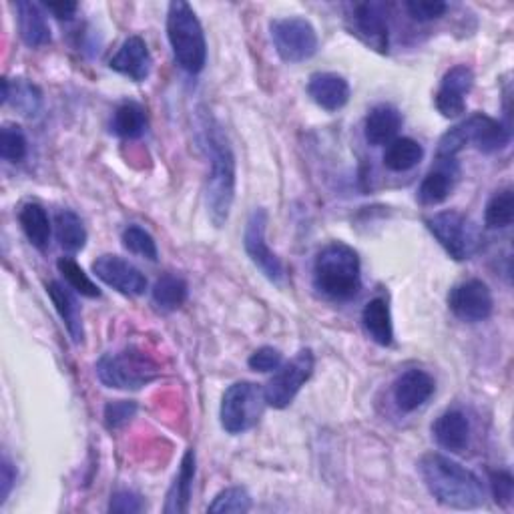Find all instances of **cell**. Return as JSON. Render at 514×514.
<instances>
[{
  "mask_svg": "<svg viewBox=\"0 0 514 514\" xmlns=\"http://www.w3.org/2000/svg\"><path fill=\"white\" fill-rule=\"evenodd\" d=\"M137 414V404L131 400H113L105 406V426L109 430H119L129 424Z\"/></svg>",
  "mask_w": 514,
  "mask_h": 514,
  "instance_id": "obj_38",
  "label": "cell"
},
{
  "mask_svg": "<svg viewBox=\"0 0 514 514\" xmlns=\"http://www.w3.org/2000/svg\"><path fill=\"white\" fill-rule=\"evenodd\" d=\"M434 378L418 368L406 370L394 384V400L402 412H414L422 408L434 394Z\"/></svg>",
  "mask_w": 514,
  "mask_h": 514,
  "instance_id": "obj_17",
  "label": "cell"
},
{
  "mask_svg": "<svg viewBox=\"0 0 514 514\" xmlns=\"http://www.w3.org/2000/svg\"><path fill=\"white\" fill-rule=\"evenodd\" d=\"M57 268L73 292L85 298H101V290L97 288V284L85 274V270L73 260V257H61L57 262Z\"/></svg>",
  "mask_w": 514,
  "mask_h": 514,
  "instance_id": "obj_33",
  "label": "cell"
},
{
  "mask_svg": "<svg viewBox=\"0 0 514 514\" xmlns=\"http://www.w3.org/2000/svg\"><path fill=\"white\" fill-rule=\"evenodd\" d=\"M121 241H123V247L127 251H131L135 255H141L149 262L157 260V243L147 229H143L139 225H129V227H125V231L121 235Z\"/></svg>",
  "mask_w": 514,
  "mask_h": 514,
  "instance_id": "obj_34",
  "label": "cell"
},
{
  "mask_svg": "<svg viewBox=\"0 0 514 514\" xmlns=\"http://www.w3.org/2000/svg\"><path fill=\"white\" fill-rule=\"evenodd\" d=\"M404 7L408 15L418 23L436 21L448 11V5L442 3V0H408Z\"/></svg>",
  "mask_w": 514,
  "mask_h": 514,
  "instance_id": "obj_37",
  "label": "cell"
},
{
  "mask_svg": "<svg viewBox=\"0 0 514 514\" xmlns=\"http://www.w3.org/2000/svg\"><path fill=\"white\" fill-rule=\"evenodd\" d=\"M490 488L496 504L508 506L514 494V478L508 470H494L490 472Z\"/></svg>",
  "mask_w": 514,
  "mask_h": 514,
  "instance_id": "obj_40",
  "label": "cell"
},
{
  "mask_svg": "<svg viewBox=\"0 0 514 514\" xmlns=\"http://www.w3.org/2000/svg\"><path fill=\"white\" fill-rule=\"evenodd\" d=\"M426 227L456 262L470 260L480 245L476 225L470 221V217H466L460 211L448 209L434 213L426 219Z\"/></svg>",
  "mask_w": 514,
  "mask_h": 514,
  "instance_id": "obj_8",
  "label": "cell"
},
{
  "mask_svg": "<svg viewBox=\"0 0 514 514\" xmlns=\"http://www.w3.org/2000/svg\"><path fill=\"white\" fill-rule=\"evenodd\" d=\"M55 233H57L59 245L67 253H79L81 249H85L87 239H89V233L85 229L83 219L71 209H63V211L57 213Z\"/></svg>",
  "mask_w": 514,
  "mask_h": 514,
  "instance_id": "obj_29",
  "label": "cell"
},
{
  "mask_svg": "<svg viewBox=\"0 0 514 514\" xmlns=\"http://www.w3.org/2000/svg\"><path fill=\"white\" fill-rule=\"evenodd\" d=\"M151 296H153V304L161 312H175L187 302L189 286L181 276L165 274L155 282Z\"/></svg>",
  "mask_w": 514,
  "mask_h": 514,
  "instance_id": "obj_30",
  "label": "cell"
},
{
  "mask_svg": "<svg viewBox=\"0 0 514 514\" xmlns=\"http://www.w3.org/2000/svg\"><path fill=\"white\" fill-rule=\"evenodd\" d=\"M424 157V147L410 137H396L384 151V167L394 173L414 169Z\"/></svg>",
  "mask_w": 514,
  "mask_h": 514,
  "instance_id": "obj_28",
  "label": "cell"
},
{
  "mask_svg": "<svg viewBox=\"0 0 514 514\" xmlns=\"http://www.w3.org/2000/svg\"><path fill=\"white\" fill-rule=\"evenodd\" d=\"M266 406V392L260 384L235 382L221 398V426L227 434H243L262 420Z\"/></svg>",
  "mask_w": 514,
  "mask_h": 514,
  "instance_id": "obj_7",
  "label": "cell"
},
{
  "mask_svg": "<svg viewBox=\"0 0 514 514\" xmlns=\"http://www.w3.org/2000/svg\"><path fill=\"white\" fill-rule=\"evenodd\" d=\"M197 121L201 143L209 159V175L205 185L207 211L211 221L221 227L229 219L235 199V155L223 127L209 111H201Z\"/></svg>",
  "mask_w": 514,
  "mask_h": 514,
  "instance_id": "obj_1",
  "label": "cell"
},
{
  "mask_svg": "<svg viewBox=\"0 0 514 514\" xmlns=\"http://www.w3.org/2000/svg\"><path fill=\"white\" fill-rule=\"evenodd\" d=\"M514 221V191L504 187L496 191L484 209V223L488 229H504Z\"/></svg>",
  "mask_w": 514,
  "mask_h": 514,
  "instance_id": "obj_32",
  "label": "cell"
},
{
  "mask_svg": "<svg viewBox=\"0 0 514 514\" xmlns=\"http://www.w3.org/2000/svg\"><path fill=\"white\" fill-rule=\"evenodd\" d=\"M314 286L322 296L334 302L356 298L362 288V264L358 251L344 241L324 245L314 262Z\"/></svg>",
  "mask_w": 514,
  "mask_h": 514,
  "instance_id": "obj_3",
  "label": "cell"
},
{
  "mask_svg": "<svg viewBox=\"0 0 514 514\" xmlns=\"http://www.w3.org/2000/svg\"><path fill=\"white\" fill-rule=\"evenodd\" d=\"M193 480H195V452L187 450L181 460L179 474L175 476L173 486L167 494V502H165L167 514H183L189 510Z\"/></svg>",
  "mask_w": 514,
  "mask_h": 514,
  "instance_id": "obj_25",
  "label": "cell"
},
{
  "mask_svg": "<svg viewBox=\"0 0 514 514\" xmlns=\"http://www.w3.org/2000/svg\"><path fill=\"white\" fill-rule=\"evenodd\" d=\"M270 35L276 53L284 63H304L318 53V33L302 17H286L270 23Z\"/></svg>",
  "mask_w": 514,
  "mask_h": 514,
  "instance_id": "obj_9",
  "label": "cell"
},
{
  "mask_svg": "<svg viewBox=\"0 0 514 514\" xmlns=\"http://www.w3.org/2000/svg\"><path fill=\"white\" fill-rule=\"evenodd\" d=\"M17 9V23H19V33L21 39L27 47L31 49H41L51 43V27L47 23V17L43 15V9L35 3H21L15 5Z\"/></svg>",
  "mask_w": 514,
  "mask_h": 514,
  "instance_id": "obj_21",
  "label": "cell"
},
{
  "mask_svg": "<svg viewBox=\"0 0 514 514\" xmlns=\"http://www.w3.org/2000/svg\"><path fill=\"white\" fill-rule=\"evenodd\" d=\"M95 370L99 380L115 390H141L159 376L157 362L133 346L101 356Z\"/></svg>",
  "mask_w": 514,
  "mask_h": 514,
  "instance_id": "obj_6",
  "label": "cell"
},
{
  "mask_svg": "<svg viewBox=\"0 0 514 514\" xmlns=\"http://www.w3.org/2000/svg\"><path fill=\"white\" fill-rule=\"evenodd\" d=\"M109 67L115 73L131 79L135 83H141L151 75L153 57L149 53L147 43L141 37H129L121 45L117 55L109 61Z\"/></svg>",
  "mask_w": 514,
  "mask_h": 514,
  "instance_id": "obj_16",
  "label": "cell"
},
{
  "mask_svg": "<svg viewBox=\"0 0 514 514\" xmlns=\"http://www.w3.org/2000/svg\"><path fill=\"white\" fill-rule=\"evenodd\" d=\"M45 9L49 13H53L59 21H71L77 15L79 5L77 3H59V5L53 3V5H45Z\"/></svg>",
  "mask_w": 514,
  "mask_h": 514,
  "instance_id": "obj_43",
  "label": "cell"
},
{
  "mask_svg": "<svg viewBox=\"0 0 514 514\" xmlns=\"http://www.w3.org/2000/svg\"><path fill=\"white\" fill-rule=\"evenodd\" d=\"M362 326L366 334L378 344V346H392L394 342V324H392V312L386 298L378 296L370 300L362 312Z\"/></svg>",
  "mask_w": 514,
  "mask_h": 514,
  "instance_id": "obj_24",
  "label": "cell"
},
{
  "mask_svg": "<svg viewBox=\"0 0 514 514\" xmlns=\"http://www.w3.org/2000/svg\"><path fill=\"white\" fill-rule=\"evenodd\" d=\"M418 472L428 492L444 506L472 510L484 504L486 494L480 478L444 454H424L418 462Z\"/></svg>",
  "mask_w": 514,
  "mask_h": 514,
  "instance_id": "obj_2",
  "label": "cell"
},
{
  "mask_svg": "<svg viewBox=\"0 0 514 514\" xmlns=\"http://www.w3.org/2000/svg\"><path fill=\"white\" fill-rule=\"evenodd\" d=\"M15 482H17V470H15L13 462L5 456L3 466H0V486H3V498H0V502H7Z\"/></svg>",
  "mask_w": 514,
  "mask_h": 514,
  "instance_id": "obj_42",
  "label": "cell"
},
{
  "mask_svg": "<svg viewBox=\"0 0 514 514\" xmlns=\"http://www.w3.org/2000/svg\"><path fill=\"white\" fill-rule=\"evenodd\" d=\"M47 292H49V298L53 300V306L59 312L69 336L73 338L75 344H81L85 338V332H83L81 306H79L75 294L71 292V288H65L59 282H51L47 286Z\"/></svg>",
  "mask_w": 514,
  "mask_h": 514,
  "instance_id": "obj_23",
  "label": "cell"
},
{
  "mask_svg": "<svg viewBox=\"0 0 514 514\" xmlns=\"http://www.w3.org/2000/svg\"><path fill=\"white\" fill-rule=\"evenodd\" d=\"M93 274L123 296H141L147 290V278L121 255L105 253L97 257L93 262Z\"/></svg>",
  "mask_w": 514,
  "mask_h": 514,
  "instance_id": "obj_14",
  "label": "cell"
},
{
  "mask_svg": "<svg viewBox=\"0 0 514 514\" xmlns=\"http://www.w3.org/2000/svg\"><path fill=\"white\" fill-rule=\"evenodd\" d=\"M284 364V356L280 350L272 348V346H264L260 350H255L249 360H247V366L253 370V372H262V374H268V372H276L280 366Z\"/></svg>",
  "mask_w": 514,
  "mask_h": 514,
  "instance_id": "obj_39",
  "label": "cell"
},
{
  "mask_svg": "<svg viewBox=\"0 0 514 514\" xmlns=\"http://www.w3.org/2000/svg\"><path fill=\"white\" fill-rule=\"evenodd\" d=\"M19 223L27 235V239L37 247V249H47L51 241V219L47 209L41 203H25L19 211Z\"/></svg>",
  "mask_w": 514,
  "mask_h": 514,
  "instance_id": "obj_26",
  "label": "cell"
},
{
  "mask_svg": "<svg viewBox=\"0 0 514 514\" xmlns=\"http://www.w3.org/2000/svg\"><path fill=\"white\" fill-rule=\"evenodd\" d=\"M251 510V496L241 486H229L221 490L213 502L207 506V512H247Z\"/></svg>",
  "mask_w": 514,
  "mask_h": 514,
  "instance_id": "obj_36",
  "label": "cell"
},
{
  "mask_svg": "<svg viewBox=\"0 0 514 514\" xmlns=\"http://www.w3.org/2000/svg\"><path fill=\"white\" fill-rule=\"evenodd\" d=\"M266 229L268 211L262 207L253 209L243 231V247L257 270H260L272 284H282L286 280V270L280 257L270 249L266 241Z\"/></svg>",
  "mask_w": 514,
  "mask_h": 514,
  "instance_id": "obj_11",
  "label": "cell"
},
{
  "mask_svg": "<svg viewBox=\"0 0 514 514\" xmlns=\"http://www.w3.org/2000/svg\"><path fill=\"white\" fill-rule=\"evenodd\" d=\"M474 85V73L466 65L452 67L440 83V89L434 97L436 109L446 119H456L466 111V95Z\"/></svg>",
  "mask_w": 514,
  "mask_h": 514,
  "instance_id": "obj_15",
  "label": "cell"
},
{
  "mask_svg": "<svg viewBox=\"0 0 514 514\" xmlns=\"http://www.w3.org/2000/svg\"><path fill=\"white\" fill-rule=\"evenodd\" d=\"M3 103H13V107L25 117H35L43 107V93L37 85L25 79H19L15 83L3 79Z\"/></svg>",
  "mask_w": 514,
  "mask_h": 514,
  "instance_id": "obj_27",
  "label": "cell"
},
{
  "mask_svg": "<svg viewBox=\"0 0 514 514\" xmlns=\"http://www.w3.org/2000/svg\"><path fill=\"white\" fill-rule=\"evenodd\" d=\"M508 143L510 129L506 125L484 113H474L442 135L436 157L438 161H454L466 145H474L480 153H496Z\"/></svg>",
  "mask_w": 514,
  "mask_h": 514,
  "instance_id": "obj_5",
  "label": "cell"
},
{
  "mask_svg": "<svg viewBox=\"0 0 514 514\" xmlns=\"http://www.w3.org/2000/svg\"><path fill=\"white\" fill-rule=\"evenodd\" d=\"M402 123H404L402 113L394 105H388V103L376 105L366 115L364 137L374 147L388 145L396 139L398 131L402 129Z\"/></svg>",
  "mask_w": 514,
  "mask_h": 514,
  "instance_id": "obj_19",
  "label": "cell"
},
{
  "mask_svg": "<svg viewBox=\"0 0 514 514\" xmlns=\"http://www.w3.org/2000/svg\"><path fill=\"white\" fill-rule=\"evenodd\" d=\"M167 39L177 65L185 73L197 75L205 69V63H207L205 33L195 11L187 3H183V0H175V3L169 5Z\"/></svg>",
  "mask_w": 514,
  "mask_h": 514,
  "instance_id": "obj_4",
  "label": "cell"
},
{
  "mask_svg": "<svg viewBox=\"0 0 514 514\" xmlns=\"http://www.w3.org/2000/svg\"><path fill=\"white\" fill-rule=\"evenodd\" d=\"M111 131L121 139H137L147 131V113L143 105L127 101L117 107L111 121Z\"/></svg>",
  "mask_w": 514,
  "mask_h": 514,
  "instance_id": "obj_31",
  "label": "cell"
},
{
  "mask_svg": "<svg viewBox=\"0 0 514 514\" xmlns=\"http://www.w3.org/2000/svg\"><path fill=\"white\" fill-rule=\"evenodd\" d=\"M448 308L458 320L476 324L492 316L494 300L490 288L482 280H466L450 290Z\"/></svg>",
  "mask_w": 514,
  "mask_h": 514,
  "instance_id": "obj_13",
  "label": "cell"
},
{
  "mask_svg": "<svg viewBox=\"0 0 514 514\" xmlns=\"http://www.w3.org/2000/svg\"><path fill=\"white\" fill-rule=\"evenodd\" d=\"M109 510L117 512V514H137V512L145 510V502L139 494H135L131 490H119L111 496Z\"/></svg>",
  "mask_w": 514,
  "mask_h": 514,
  "instance_id": "obj_41",
  "label": "cell"
},
{
  "mask_svg": "<svg viewBox=\"0 0 514 514\" xmlns=\"http://www.w3.org/2000/svg\"><path fill=\"white\" fill-rule=\"evenodd\" d=\"M458 177L456 161H438V167L432 169L418 187V201L422 205H438L448 199Z\"/></svg>",
  "mask_w": 514,
  "mask_h": 514,
  "instance_id": "obj_22",
  "label": "cell"
},
{
  "mask_svg": "<svg viewBox=\"0 0 514 514\" xmlns=\"http://www.w3.org/2000/svg\"><path fill=\"white\" fill-rule=\"evenodd\" d=\"M314 368H316V358L310 348L300 350L288 364H282L276 370L274 378L264 388L268 406L278 410L288 408L296 400L304 384L312 378Z\"/></svg>",
  "mask_w": 514,
  "mask_h": 514,
  "instance_id": "obj_10",
  "label": "cell"
},
{
  "mask_svg": "<svg viewBox=\"0 0 514 514\" xmlns=\"http://www.w3.org/2000/svg\"><path fill=\"white\" fill-rule=\"evenodd\" d=\"M29 143L21 127L5 125L0 131V157L11 163H21L27 157Z\"/></svg>",
  "mask_w": 514,
  "mask_h": 514,
  "instance_id": "obj_35",
  "label": "cell"
},
{
  "mask_svg": "<svg viewBox=\"0 0 514 514\" xmlns=\"http://www.w3.org/2000/svg\"><path fill=\"white\" fill-rule=\"evenodd\" d=\"M434 440L448 452H462L470 442V422L460 410L442 412L432 424Z\"/></svg>",
  "mask_w": 514,
  "mask_h": 514,
  "instance_id": "obj_20",
  "label": "cell"
},
{
  "mask_svg": "<svg viewBox=\"0 0 514 514\" xmlns=\"http://www.w3.org/2000/svg\"><path fill=\"white\" fill-rule=\"evenodd\" d=\"M308 95L324 111H340L350 101V85L342 75L316 73L308 83Z\"/></svg>",
  "mask_w": 514,
  "mask_h": 514,
  "instance_id": "obj_18",
  "label": "cell"
},
{
  "mask_svg": "<svg viewBox=\"0 0 514 514\" xmlns=\"http://www.w3.org/2000/svg\"><path fill=\"white\" fill-rule=\"evenodd\" d=\"M350 31L370 49L386 55L390 49V29H388V7L378 0L370 3H356L350 7Z\"/></svg>",
  "mask_w": 514,
  "mask_h": 514,
  "instance_id": "obj_12",
  "label": "cell"
}]
</instances>
